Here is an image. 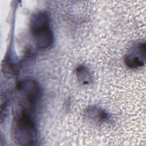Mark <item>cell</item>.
<instances>
[{
	"instance_id": "cell-1",
	"label": "cell",
	"mask_w": 146,
	"mask_h": 146,
	"mask_svg": "<svg viewBox=\"0 0 146 146\" xmlns=\"http://www.w3.org/2000/svg\"><path fill=\"white\" fill-rule=\"evenodd\" d=\"M13 129L14 139L18 144L33 145L36 141V131L34 123L25 111L15 118Z\"/></svg>"
},
{
	"instance_id": "cell-5",
	"label": "cell",
	"mask_w": 146,
	"mask_h": 146,
	"mask_svg": "<svg viewBox=\"0 0 146 146\" xmlns=\"http://www.w3.org/2000/svg\"><path fill=\"white\" fill-rule=\"evenodd\" d=\"M47 27H49V18L46 12H38L31 17L30 28L32 34Z\"/></svg>"
},
{
	"instance_id": "cell-4",
	"label": "cell",
	"mask_w": 146,
	"mask_h": 146,
	"mask_svg": "<svg viewBox=\"0 0 146 146\" xmlns=\"http://www.w3.org/2000/svg\"><path fill=\"white\" fill-rule=\"evenodd\" d=\"M32 34L34 36L36 45L39 48H47L52 43L53 35L49 27L38 30Z\"/></svg>"
},
{
	"instance_id": "cell-2",
	"label": "cell",
	"mask_w": 146,
	"mask_h": 146,
	"mask_svg": "<svg viewBox=\"0 0 146 146\" xmlns=\"http://www.w3.org/2000/svg\"><path fill=\"white\" fill-rule=\"evenodd\" d=\"M19 88L28 103L31 106H34L39 99L40 94V89L38 83L33 80L27 79L20 83Z\"/></svg>"
},
{
	"instance_id": "cell-3",
	"label": "cell",
	"mask_w": 146,
	"mask_h": 146,
	"mask_svg": "<svg viewBox=\"0 0 146 146\" xmlns=\"http://www.w3.org/2000/svg\"><path fill=\"white\" fill-rule=\"evenodd\" d=\"M145 55V43L133 47L125 57V63L130 68H136L144 64Z\"/></svg>"
}]
</instances>
